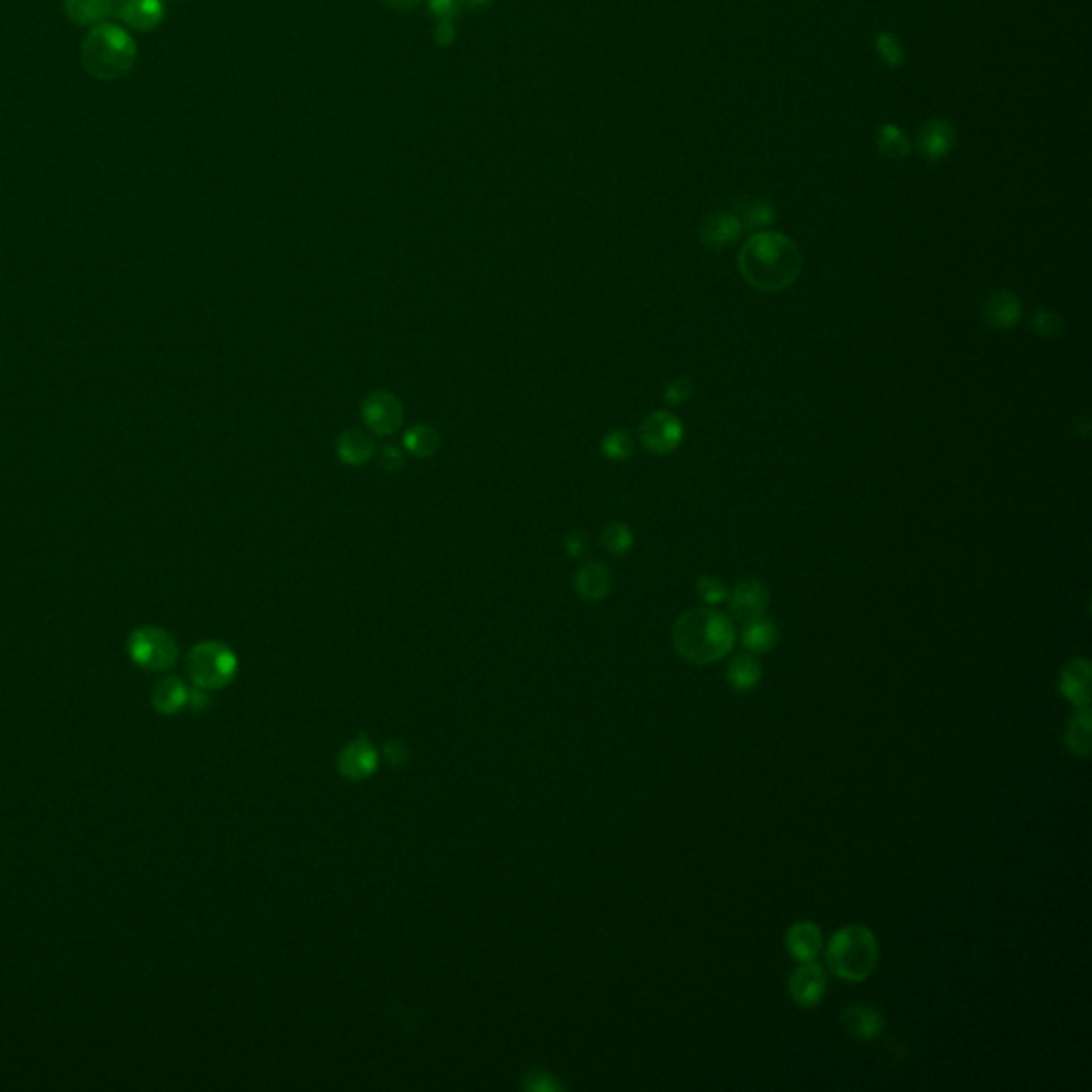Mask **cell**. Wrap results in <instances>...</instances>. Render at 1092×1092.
<instances>
[{
  "instance_id": "4dcf8cb0",
  "label": "cell",
  "mask_w": 1092,
  "mask_h": 1092,
  "mask_svg": "<svg viewBox=\"0 0 1092 1092\" xmlns=\"http://www.w3.org/2000/svg\"><path fill=\"white\" fill-rule=\"evenodd\" d=\"M632 450H634V442H632V435L625 431V429H617V431H610L606 438L602 440V453L604 457H608L610 461H623L632 457Z\"/></svg>"
},
{
  "instance_id": "d6986e66",
  "label": "cell",
  "mask_w": 1092,
  "mask_h": 1092,
  "mask_svg": "<svg viewBox=\"0 0 1092 1092\" xmlns=\"http://www.w3.org/2000/svg\"><path fill=\"white\" fill-rule=\"evenodd\" d=\"M785 945L798 963H811L822 952V930L813 922H796L785 935Z\"/></svg>"
},
{
  "instance_id": "ffe728a7",
  "label": "cell",
  "mask_w": 1092,
  "mask_h": 1092,
  "mask_svg": "<svg viewBox=\"0 0 1092 1092\" xmlns=\"http://www.w3.org/2000/svg\"><path fill=\"white\" fill-rule=\"evenodd\" d=\"M574 587L582 600L600 602L610 593V587H613V574H610L604 563H587L578 570Z\"/></svg>"
},
{
  "instance_id": "e0dca14e",
  "label": "cell",
  "mask_w": 1092,
  "mask_h": 1092,
  "mask_svg": "<svg viewBox=\"0 0 1092 1092\" xmlns=\"http://www.w3.org/2000/svg\"><path fill=\"white\" fill-rule=\"evenodd\" d=\"M742 231L745 229H742L736 212H715L702 223L701 239L710 250H723V247L732 245L740 237Z\"/></svg>"
},
{
  "instance_id": "277c9868",
  "label": "cell",
  "mask_w": 1092,
  "mask_h": 1092,
  "mask_svg": "<svg viewBox=\"0 0 1092 1092\" xmlns=\"http://www.w3.org/2000/svg\"><path fill=\"white\" fill-rule=\"evenodd\" d=\"M826 963L839 980L864 982L879 963V945L875 935L860 924L843 926L828 943Z\"/></svg>"
},
{
  "instance_id": "f35d334b",
  "label": "cell",
  "mask_w": 1092,
  "mask_h": 1092,
  "mask_svg": "<svg viewBox=\"0 0 1092 1092\" xmlns=\"http://www.w3.org/2000/svg\"><path fill=\"white\" fill-rule=\"evenodd\" d=\"M208 704H210V701H208L206 690L193 688L191 692H188V704H186V708H191V710H203V708H208Z\"/></svg>"
},
{
  "instance_id": "f1b7e54d",
  "label": "cell",
  "mask_w": 1092,
  "mask_h": 1092,
  "mask_svg": "<svg viewBox=\"0 0 1092 1092\" xmlns=\"http://www.w3.org/2000/svg\"><path fill=\"white\" fill-rule=\"evenodd\" d=\"M872 50H875V54L879 56V61L890 69H898L907 58L905 48H902L900 39L894 33H885V31L877 33L872 37Z\"/></svg>"
},
{
  "instance_id": "f546056e",
  "label": "cell",
  "mask_w": 1092,
  "mask_h": 1092,
  "mask_svg": "<svg viewBox=\"0 0 1092 1092\" xmlns=\"http://www.w3.org/2000/svg\"><path fill=\"white\" fill-rule=\"evenodd\" d=\"M602 545L610 555L621 557L632 548L634 536L628 528L623 526V523H610V526L602 532Z\"/></svg>"
},
{
  "instance_id": "ab89813d",
  "label": "cell",
  "mask_w": 1092,
  "mask_h": 1092,
  "mask_svg": "<svg viewBox=\"0 0 1092 1092\" xmlns=\"http://www.w3.org/2000/svg\"><path fill=\"white\" fill-rule=\"evenodd\" d=\"M387 3L397 5V7H412L414 3H418V0H387Z\"/></svg>"
},
{
  "instance_id": "4fadbf2b",
  "label": "cell",
  "mask_w": 1092,
  "mask_h": 1092,
  "mask_svg": "<svg viewBox=\"0 0 1092 1092\" xmlns=\"http://www.w3.org/2000/svg\"><path fill=\"white\" fill-rule=\"evenodd\" d=\"M768 602H770V593L764 582L749 578V580L738 582L734 587L730 595V610L738 621L747 623L751 619L764 617Z\"/></svg>"
},
{
  "instance_id": "4316f807",
  "label": "cell",
  "mask_w": 1092,
  "mask_h": 1092,
  "mask_svg": "<svg viewBox=\"0 0 1092 1092\" xmlns=\"http://www.w3.org/2000/svg\"><path fill=\"white\" fill-rule=\"evenodd\" d=\"M875 141H877L879 152L887 158H905L911 152V143H909L907 135L902 133V128L894 122L879 124L877 133H875Z\"/></svg>"
},
{
  "instance_id": "cb8c5ba5",
  "label": "cell",
  "mask_w": 1092,
  "mask_h": 1092,
  "mask_svg": "<svg viewBox=\"0 0 1092 1092\" xmlns=\"http://www.w3.org/2000/svg\"><path fill=\"white\" fill-rule=\"evenodd\" d=\"M1090 727H1092V712L1090 706L1077 708L1067 725L1065 732V745L1075 755V758H1088L1090 755Z\"/></svg>"
},
{
  "instance_id": "8d00e7d4",
  "label": "cell",
  "mask_w": 1092,
  "mask_h": 1092,
  "mask_svg": "<svg viewBox=\"0 0 1092 1092\" xmlns=\"http://www.w3.org/2000/svg\"><path fill=\"white\" fill-rule=\"evenodd\" d=\"M565 546H567V552H570L572 557H585L587 550H589V541H587L585 534L574 532V534L567 536Z\"/></svg>"
},
{
  "instance_id": "7c38bea8",
  "label": "cell",
  "mask_w": 1092,
  "mask_h": 1092,
  "mask_svg": "<svg viewBox=\"0 0 1092 1092\" xmlns=\"http://www.w3.org/2000/svg\"><path fill=\"white\" fill-rule=\"evenodd\" d=\"M982 318L997 331L1014 329L1022 318V303L1010 290H995L982 301Z\"/></svg>"
},
{
  "instance_id": "8992f818",
  "label": "cell",
  "mask_w": 1092,
  "mask_h": 1092,
  "mask_svg": "<svg viewBox=\"0 0 1092 1092\" xmlns=\"http://www.w3.org/2000/svg\"><path fill=\"white\" fill-rule=\"evenodd\" d=\"M128 658L150 673H163L178 662V643L169 632L145 625L128 636Z\"/></svg>"
},
{
  "instance_id": "484cf974",
  "label": "cell",
  "mask_w": 1092,
  "mask_h": 1092,
  "mask_svg": "<svg viewBox=\"0 0 1092 1092\" xmlns=\"http://www.w3.org/2000/svg\"><path fill=\"white\" fill-rule=\"evenodd\" d=\"M734 212L740 218L742 229H747V231L766 229L768 225H773L775 218H777V210H775L773 203L764 201V199L742 201V206H738Z\"/></svg>"
},
{
  "instance_id": "ac0fdd59",
  "label": "cell",
  "mask_w": 1092,
  "mask_h": 1092,
  "mask_svg": "<svg viewBox=\"0 0 1092 1092\" xmlns=\"http://www.w3.org/2000/svg\"><path fill=\"white\" fill-rule=\"evenodd\" d=\"M120 0H65V13L73 24L98 26L118 16Z\"/></svg>"
},
{
  "instance_id": "603a6c76",
  "label": "cell",
  "mask_w": 1092,
  "mask_h": 1092,
  "mask_svg": "<svg viewBox=\"0 0 1092 1092\" xmlns=\"http://www.w3.org/2000/svg\"><path fill=\"white\" fill-rule=\"evenodd\" d=\"M335 450L346 465H361L374 455V440L366 431L348 429L338 438Z\"/></svg>"
},
{
  "instance_id": "6da1fadb",
  "label": "cell",
  "mask_w": 1092,
  "mask_h": 1092,
  "mask_svg": "<svg viewBox=\"0 0 1092 1092\" xmlns=\"http://www.w3.org/2000/svg\"><path fill=\"white\" fill-rule=\"evenodd\" d=\"M738 267L751 286L775 293L790 288L798 280L803 271V254L790 237L764 231L755 233L740 247Z\"/></svg>"
},
{
  "instance_id": "d590c367",
  "label": "cell",
  "mask_w": 1092,
  "mask_h": 1092,
  "mask_svg": "<svg viewBox=\"0 0 1092 1092\" xmlns=\"http://www.w3.org/2000/svg\"><path fill=\"white\" fill-rule=\"evenodd\" d=\"M385 755L390 766H405L407 760H410V749H407L401 740H390L387 749H385Z\"/></svg>"
},
{
  "instance_id": "7402d4cb",
  "label": "cell",
  "mask_w": 1092,
  "mask_h": 1092,
  "mask_svg": "<svg viewBox=\"0 0 1092 1092\" xmlns=\"http://www.w3.org/2000/svg\"><path fill=\"white\" fill-rule=\"evenodd\" d=\"M762 681V664L755 653H740L727 666V683L736 692H751Z\"/></svg>"
},
{
  "instance_id": "74e56055",
  "label": "cell",
  "mask_w": 1092,
  "mask_h": 1092,
  "mask_svg": "<svg viewBox=\"0 0 1092 1092\" xmlns=\"http://www.w3.org/2000/svg\"><path fill=\"white\" fill-rule=\"evenodd\" d=\"M381 463H383V468H385V470H399V468H401V463H403V457H401V453H399V450H397L395 446H387V448L383 450Z\"/></svg>"
},
{
  "instance_id": "52a82bcc",
  "label": "cell",
  "mask_w": 1092,
  "mask_h": 1092,
  "mask_svg": "<svg viewBox=\"0 0 1092 1092\" xmlns=\"http://www.w3.org/2000/svg\"><path fill=\"white\" fill-rule=\"evenodd\" d=\"M361 414L372 433L390 435L401 427L403 407H401V401L392 395V392L374 390L372 395H368L366 401H363Z\"/></svg>"
},
{
  "instance_id": "3957f363",
  "label": "cell",
  "mask_w": 1092,
  "mask_h": 1092,
  "mask_svg": "<svg viewBox=\"0 0 1092 1092\" xmlns=\"http://www.w3.org/2000/svg\"><path fill=\"white\" fill-rule=\"evenodd\" d=\"M81 63L100 81L120 79L137 63V41L120 24L92 26L81 43Z\"/></svg>"
},
{
  "instance_id": "2e32d148",
  "label": "cell",
  "mask_w": 1092,
  "mask_h": 1092,
  "mask_svg": "<svg viewBox=\"0 0 1092 1092\" xmlns=\"http://www.w3.org/2000/svg\"><path fill=\"white\" fill-rule=\"evenodd\" d=\"M130 31L150 33L165 20L163 0H120L118 16Z\"/></svg>"
},
{
  "instance_id": "5b68a950",
  "label": "cell",
  "mask_w": 1092,
  "mask_h": 1092,
  "mask_svg": "<svg viewBox=\"0 0 1092 1092\" xmlns=\"http://www.w3.org/2000/svg\"><path fill=\"white\" fill-rule=\"evenodd\" d=\"M186 670L195 688L206 692L223 690L237 675V655L225 643L206 640L188 653Z\"/></svg>"
},
{
  "instance_id": "5bb4252c",
  "label": "cell",
  "mask_w": 1092,
  "mask_h": 1092,
  "mask_svg": "<svg viewBox=\"0 0 1092 1092\" xmlns=\"http://www.w3.org/2000/svg\"><path fill=\"white\" fill-rule=\"evenodd\" d=\"M956 145V128L952 122L943 118H930L922 124L920 137H917V148H920L922 156L930 163H939V160L948 158Z\"/></svg>"
},
{
  "instance_id": "9c48e42d",
  "label": "cell",
  "mask_w": 1092,
  "mask_h": 1092,
  "mask_svg": "<svg viewBox=\"0 0 1092 1092\" xmlns=\"http://www.w3.org/2000/svg\"><path fill=\"white\" fill-rule=\"evenodd\" d=\"M378 764H381V755H378L376 747L366 734L348 742L338 755V770L348 781H363L372 777L378 770Z\"/></svg>"
},
{
  "instance_id": "d6a6232c",
  "label": "cell",
  "mask_w": 1092,
  "mask_h": 1092,
  "mask_svg": "<svg viewBox=\"0 0 1092 1092\" xmlns=\"http://www.w3.org/2000/svg\"><path fill=\"white\" fill-rule=\"evenodd\" d=\"M696 591L706 604H721L727 600V587L717 576H702L696 582Z\"/></svg>"
},
{
  "instance_id": "44dd1931",
  "label": "cell",
  "mask_w": 1092,
  "mask_h": 1092,
  "mask_svg": "<svg viewBox=\"0 0 1092 1092\" xmlns=\"http://www.w3.org/2000/svg\"><path fill=\"white\" fill-rule=\"evenodd\" d=\"M188 692L178 677H165L160 679L152 690V706L160 712V715H176L188 704Z\"/></svg>"
},
{
  "instance_id": "e575fe53",
  "label": "cell",
  "mask_w": 1092,
  "mask_h": 1092,
  "mask_svg": "<svg viewBox=\"0 0 1092 1092\" xmlns=\"http://www.w3.org/2000/svg\"><path fill=\"white\" fill-rule=\"evenodd\" d=\"M526 1088H528V1090H557V1088H563V1086H561L550 1073L534 1071V1073L528 1075Z\"/></svg>"
},
{
  "instance_id": "d4e9b609",
  "label": "cell",
  "mask_w": 1092,
  "mask_h": 1092,
  "mask_svg": "<svg viewBox=\"0 0 1092 1092\" xmlns=\"http://www.w3.org/2000/svg\"><path fill=\"white\" fill-rule=\"evenodd\" d=\"M777 640H779L777 625L764 617L747 621L745 630H742V645H745L751 653H766L770 649H775Z\"/></svg>"
},
{
  "instance_id": "30bf717a",
  "label": "cell",
  "mask_w": 1092,
  "mask_h": 1092,
  "mask_svg": "<svg viewBox=\"0 0 1092 1092\" xmlns=\"http://www.w3.org/2000/svg\"><path fill=\"white\" fill-rule=\"evenodd\" d=\"M788 990L798 1008H815V1005L822 1003L828 990L826 969L815 963V960H811V963H800V967L792 973Z\"/></svg>"
},
{
  "instance_id": "83f0119b",
  "label": "cell",
  "mask_w": 1092,
  "mask_h": 1092,
  "mask_svg": "<svg viewBox=\"0 0 1092 1092\" xmlns=\"http://www.w3.org/2000/svg\"><path fill=\"white\" fill-rule=\"evenodd\" d=\"M403 446L414 457H431L440 450V435L427 425H416L403 433Z\"/></svg>"
},
{
  "instance_id": "8fae6325",
  "label": "cell",
  "mask_w": 1092,
  "mask_h": 1092,
  "mask_svg": "<svg viewBox=\"0 0 1092 1092\" xmlns=\"http://www.w3.org/2000/svg\"><path fill=\"white\" fill-rule=\"evenodd\" d=\"M1090 681H1092V668L1086 658H1073L1065 664L1058 679V690L1067 702H1071L1075 708L1090 706Z\"/></svg>"
},
{
  "instance_id": "7a4b0ae2",
  "label": "cell",
  "mask_w": 1092,
  "mask_h": 1092,
  "mask_svg": "<svg viewBox=\"0 0 1092 1092\" xmlns=\"http://www.w3.org/2000/svg\"><path fill=\"white\" fill-rule=\"evenodd\" d=\"M736 630L732 619L715 608H694L681 615L673 630V643L683 660L706 666L732 651Z\"/></svg>"
},
{
  "instance_id": "1f68e13d",
  "label": "cell",
  "mask_w": 1092,
  "mask_h": 1092,
  "mask_svg": "<svg viewBox=\"0 0 1092 1092\" xmlns=\"http://www.w3.org/2000/svg\"><path fill=\"white\" fill-rule=\"evenodd\" d=\"M1032 329L1043 338H1058L1065 331V318L1052 310H1041L1032 316Z\"/></svg>"
},
{
  "instance_id": "836d02e7",
  "label": "cell",
  "mask_w": 1092,
  "mask_h": 1092,
  "mask_svg": "<svg viewBox=\"0 0 1092 1092\" xmlns=\"http://www.w3.org/2000/svg\"><path fill=\"white\" fill-rule=\"evenodd\" d=\"M694 392V383L690 381V378H677V381L670 383L664 390V397L668 399V403L673 405H679V403H686Z\"/></svg>"
},
{
  "instance_id": "ba28073f",
  "label": "cell",
  "mask_w": 1092,
  "mask_h": 1092,
  "mask_svg": "<svg viewBox=\"0 0 1092 1092\" xmlns=\"http://www.w3.org/2000/svg\"><path fill=\"white\" fill-rule=\"evenodd\" d=\"M683 433L686 429L679 423V418L666 410L649 414L643 427H640L643 444L655 455H668L677 450L683 442Z\"/></svg>"
},
{
  "instance_id": "9a60e30c",
  "label": "cell",
  "mask_w": 1092,
  "mask_h": 1092,
  "mask_svg": "<svg viewBox=\"0 0 1092 1092\" xmlns=\"http://www.w3.org/2000/svg\"><path fill=\"white\" fill-rule=\"evenodd\" d=\"M841 1024L846 1028L848 1035L858 1041H870L877 1039L883 1032V1015L879 1010L866 1003L848 1005L841 1014Z\"/></svg>"
}]
</instances>
